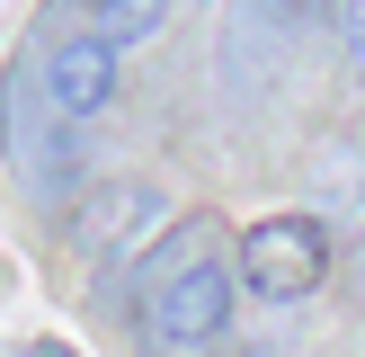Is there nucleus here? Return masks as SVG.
<instances>
[{"mask_svg":"<svg viewBox=\"0 0 365 357\" xmlns=\"http://www.w3.org/2000/svg\"><path fill=\"white\" fill-rule=\"evenodd\" d=\"M143 277H152V286H143V331H152V348L196 357V348H214V339L232 331V295H241V286H232V268L214 259L205 223L178 232Z\"/></svg>","mask_w":365,"mask_h":357,"instance_id":"1","label":"nucleus"},{"mask_svg":"<svg viewBox=\"0 0 365 357\" xmlns=\"http://www.w3.org/2000/svg\"><path fill=\"white\" fill-rule=\"evenodd\" d=\"M321 277H330L321 214H259L241 232V250H232V286L259 303H303V295H321Z\"/></svg>","mask_w":365,"mask_h":357,"instance_id":"2","label":"nucleus"},{"mask_svg":"<svg viewBox=\"0 0 365 357\" xmlns=\"http://www.w3.org/2000/svg\"><path fill=\"white\" fill-rule=\"evenodd\" d=\"M170 223V196L152 188V178H107V188H89L81 206H71V241L98 250V259H116V250H134L143 232Z\"/></svg>","mask_w":365,"mask_h":357,"instance_id":"3","label":"nucleus"},{"mask_svg":"<svg viewBox=\"0 0 365 357\" xmlns=\"http://www.w3.org/2000/svg\"><path fill=\"white\" fill-rule=\"evenodd\" d=\"M116 81H125V63L98 36H63V45L45 54V99L63 107V116H107V107H116Z\"/></svg>","mask_w":365,"mask_h":357,"instance_id":"4","label":"nucleus"},{"mask_svg":"<svg viewBox=\"0 0 365 357\" xmlns=\"http://www.w3.org/2000/svg\"><path fill=\"white\" fill-rule=\"evenodd\" d=\"M170 27V0H89V36L98 45H143V36H160Z\"/></svg>","mask_w":365,"mask_h":357,"instance_id":"5","label":"nucleus"},{"mask_svg":"<svg viewBox=\"0 0 365 357\" xmlns=\"http://www.w3.org/2000/svg\"><path fill=\"white\" fill-rule=\"evenodd\" d=\"M339 27H348V71L365 81V0H348V9H339Z\"/></svg>","mask_w":365,"mask_h":357,"instance_id":"6","label":"nucleus"},{"mask_svg":"<svg viewBox=\"0 0 365 357\" xmlns=\"http://www.w3.org/2000/svg\"><path fill=\"white\" fill-rule=\"evenodd\" d=\"M36 357H63V348H36Z\"/></svg>","mask_w":365,"mask_h":357,"instance_id":"7","label":"nucleus"}]
</instances>
